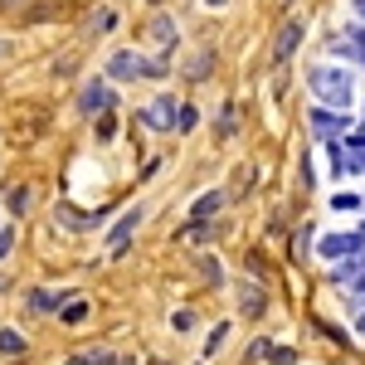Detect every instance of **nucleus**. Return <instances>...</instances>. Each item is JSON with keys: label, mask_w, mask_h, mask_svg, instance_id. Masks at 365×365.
<instances>
[{"label": "nucleus", "mask_w": 365, "mask_h": 365, "mask_svg": "<svg viewBox=\"0 0 365 365\" xmlns=\"http://www.w3.org/2000/svg\"><path fill=\"white\" fill-rule=\"evenodd\" d=\"M113 88H108V78H93V83H83V93H78V113L83 117H108L113 113Z\"/></svg>", "instance_id": "5"}, {"label": "nucleus", "mask_w": 365, "mask_h": 365, "mask_svg": "<svg viewBox=\"0 0 365 365\" xmlns=\"http://www.w3.org/2000/svg\"><path fill=\"white\" fill-rule=\"evenodd\" d=\"M351 137H361V141H365V122H361V132H351Z\"/></svg>", "instance_id": "34"}, {"label": "nucleus", "mask_w": 365, "mask_h": 365, "mask_svg": "<svg viewBox=\"0 0 365 365\" xmlns=\"http://www.w3.org/2000/svg\"><path fill=\"white\" fill-rule=\"evenodd\" d=\"M151 5H161V0H151Z\"/></svg>", "instance_id": "37"}, {"label": "nucleus", "mask_w": 365, "mask_h": 365, "mask_svg": "<svg viewBox=\"0 0 365 365\" xmlns=\"http://www.w3.org/2000/svg\"><path fill=\"white\" fill-rule=\"evenodd\" d=\"M0 5H15V0H0Z\"/></svg>", "instance_id": "35"}, {"label": "nucleus", "mask_w": 365, "mask_h": 365, "mask_svg": "<svg viewBox=\"0 0 365 365\" xmlns=\"http://www.w3.org/2000/svg\"><path fill=\"white\" fill-rule=\"evenodd\" d=\"M307 244H312V229L302 225V229H297V239H292V253H307Z\"/></svg>", "instance_id": "26"}, {"label": "nucleus", "mask_w": 365, "mask_h": 365, "mask_svg": "<svg viewBox=\"0 0 365 365\" xmlns=\"http://www.w3.org/2000/svg\"><path fill=\"white\" fill-rule=\"evenodd\" d=\"M297 44H302V20H287L278 29V44H273V63H287V58L297 54Z\"/></svg>", "instance_id": "8"}, {"label": "nucleus", "mask_w": 365, "mask_h": 365, "mask_svg": "<svg viewBox=\"0 0 365 365\" xmlns=\"http://www.w3.org/2000/svg\"><path fill=\"white\" fill-rule=\"evenodd\" d=\"M175 127H180V132H195V127H200V113H195V108H180Z\"/></svg>", "instance_id": "20"}, {"label": "nucleus", "mask_w": 365, "mask_h": 365, "mask_svg": "<svg viewBox=\"0 0 365 365\" xmlns=\"http://www.w3.org/2000/svg\"><path fill=\"white\" fill-rule=\"evenodd\" d=\"M225 210V190H205V195L190 205V220H215Z\"/></svg>", "instance_id": "11"}, {"label": "nucleus", "mask_w": 365, "mask_h": 365, "mask_svg": "<svg viewBox=\"0 0 365 365\" xmlns=\"http://www.w3.org/2000/svg\"><path fill=\"white\" fill-rule=\"evenodd\" d=\"M10 249H15V229H0V258H10Z\"/></svg>", "instance_id": "28"}, {"label": "nucleus", "mask_w": 365, "mask_h": 365, "mask_svg": "<svg viewBox=\"0 0 365 365\" xmlns=\"http://www.w3.org/2000/svg\"><path fill=\"white\" fill-rule=\"evenodd\" d=\"M113 25H117V15H113V10H98V15L88 20V34H108Z\"/></svg>", "instance_id": "17"}, {"label": "nucleus", "mask_w": 365, "mask_h": 365, "mask_svg": "<svg viewBox=\"0 0 365 365\" xmlns=\"http://www.w3.org/2000/svg\"><path fill=\"white\" fill-rule=\"evenodd\" d=\"M351 39H356V49L365 54V25H356V29H351Z\"/></svg>", "instance_id": "29"}, {"label": "nucleus", "mask_w": 365, "mask_h": 365, "mask_svg": "<svg viewBox=\"0 0 365 365\" xmlns=\"http://www.w3.org/2000/svg\"><path fill=\"white\" fill-rule=\"evenodd\" d=\"M356 331H361V336H365V312H361V317H356Z\"/></svg>", "instance_id": "32"}, {"label": "nucleus", "mask_w": 365, "mask_h": 365, "mask_svg": "<svg viewBox=\"0 0 365 365\" xmlns=\"http://www.w3.org/2000/svg\"><path fill=\"white\" fill-rule=\"evenodd\" d=\"M351 297H365V273H361L356 282H351Z\"/></svg>", "instance_id": "30"}, {"label": "nucleus", "mask_w": 365, "mask_h": 365, "mask_svg": "<svg viewBox=\"0 0 365 365\" xmlns=\"http://www.w3.org/2000/svg\"><path fill=\"white\" fill-rule=\"evenodd\" d=\"M151 39H156L161 49H170V44H175V25H170L166 15H161V20H151Z\"/></svg>", "instance_id": "14"}, {"label": "nucleus", "mask_w": 365, "mask_h": 365, "mask_svg": "<svg viewBox=\"0 0 365 365\" xmlns=\"http://www.w3.org/2000/svg\"><path fill=\"white\" fill-rule=\"evenodd\" d=\"M327 166H331V175H346V141H327Z\"/></svg>", "instance_id": "13"}, {"label": "nucleus", "mask_w": 365, "mask_h": 365, "mask_svg": "<svg viewBox=\"0 0 365 365\" xmlns=\"http://www.w3.org/2000/svg\"><path fill=\"white\" fill-rule=\"evenodd\" d=\"M5 54H10V39H5V34H0V58H5Z\"/></svg>", "instance_id": "31"}, {"label": "nucleus", "mask_w": 365, "mask_h": 365, "mask_svg": "<svg viewBox=\"0 0 365 365\" xmlns=\"http://www.w3.org/2000/svg\"><path fill=\"white\" fill-rule=\"evenodd\" d=\"M365 195H331V210H361Z\"/></svg>", "instance_id": "23"}, {"label": "nucleus", "mask_w": 365, "mask_h": 365, "mask_svg": "<svg viewBox=\"0 0 365 365\" xmlns=\"http://www.w3.org/2000/svg\"><path fill=\"white\" fill-rule=\"evenodd\" d=\"M141 215H146V210H141V205H137V210H127V215H122V220H117V225H113V234H108V249H113V253H122V249H127V244H132V234H137Z\"/></svg>", "instance_id": "7"}, {"label": "nucleus", "mask_w": 365, "mask_h": 365, "mask_svg": "<svg viewBox=\"0 0 365 365\" xmlns=\"http://www.w3.org/2000/svg\"><path fill=\"white\" fill-rule=\"evenodd\" d=\"M205 5H210V10H220V5H229V0H205Z\"/></svg>", "instance_id": "33"}, {"label": "nucleus", "mask_w": 365, "mask_h": 365, "mask_svg": "<svg viewBox=\"0 0 365 365\" xmlns=\"http://www.w3.org/2000/svg\"><path fill=\"white\" fill-rule=\"evenodd\" d=\"M170 327H175V331H190V327H195V312H175Z\"/></svg>", "instance_id": "25"}, {"label": "nucleus", "mask_w": 365, "mask_h": 365, "mask_svg": "<svg viewBox=\"0 0 365 365\" xmlns=\"http://www.w3.org/2000/svg\"><path fill=\"white\" fill-rule=\"evenodd\" d=\"M287 5H292V0H287Z\"/></svg>", "instance_id": "38"}, {"label": "nucleus", "mask_w": 365, "mask_h": 365, "mask_svg": "<svg viewBox=\"0 0 365 365\" xmlns=\"http://www.w3.org/2000/svg\"><path fill=\"white\" fill-rule=\"evenodd\" d=\"M307 127L322 141H336V137H346V132H351V117L336 113V108H322V103H317V108L307 113Z\"/></svg>", "instance_id": "4"}, {"label": "nucleus", "mask_w": 365, "mask_h": 365, "mask_svg": "<svg viewBox=\"0 0 365 365\" xmlns=\"http://www.w3.org/2000/svg\"><path fill=\"white\" fill-rule=\"evenodd\" d=\"M361 249H365V234H361V229H341V234H322V239H317V253H322L327 263L356 258Z\"/></svg>", "instance_id": "3"}, {"label": "nucleus", "mask_w": 365, "mask_h": 365, "mask_svg": "<svg viewBox=\"0 0 365 365\" xmlns=\"http://www.w3.org/2000/svg\"><path fill=\"white\" fill-rule=\"evenodd\" d=\"M83 317H88V302H78V297H73V302L63 307V322H68V327H78Z\"/></svg>", "instance_id": "19"}, {"label": "nucleus", "mask_w": 365, "mask_h": 365, "mask_svg": "<svg viewBox=\"0 0 365 365\" xmlns=\"http://www.w3.org/2000/svg\"><path fill=\"white\" fill-rule=\"evenodd\" d=\"M210 63H215V54H200V58H190V78H205V73H210Z\"/></svg>", "instance_id": "24"}, {"label": "nucleus", "mask_w": 365, "mask_h": 365, "mask_svg": "<svg viewBox=\"0 0 365 365\" xmlns=\"http://www.w3.org/2000/svg\"><path fill=\"white\" fill-rule=\"evenodd\" d=\"M361 234H365V220H361Z\"/></svg>", "instance_id": "36"}, {"label": "nucleus", "mask_w": 365, "mask_h": 365, "mask_svg": "<svg viewBox=\"0 0 365 365\" xmlns=\"http://www.w3.org/2000/svg\"><path fill=\"white\" fill-rule=\"evenodd\" d=\"M200 278L210 282V287H225V268H220V258H200Z\"/></svg>", "instance_id": "15"}, {"label": "nucleus", "mask_w": 365, "mask_h": 365, "mask_svg": "<svg viewBox=\"0 0 365 365\" xmlns=\"http://www.w3.org/2000/svg\"><path fill=\"white\" fill-rule=\"evenodd\" d=\"M361 273H365V249L356 253V258H341V263H331V282H336V287H351Z\"/></svg>", "instance_id": "10"}, {"label": "nucleus", "mask_w": 365, "mask_h": 365, "mask_svg": "<svg viewBox=\"0 0 365 365\" xmlns=\"http://www.w3.org/2000/svg\"><path fill=\"white\" fill-rule=\"evenodd\" d=\"M263 307H268V297H263L258 287H244V312H249V317H263Z\"/></svg>", "instance_id": "16"}, {"label": "nucleus", "mask_w": 365, "mask_h": 365, "mask_svg": "<svg viewBox=\"0 0 365 365\" xmlns=\"http://www.w3.org/2000/svg\"><path fill=\"white\" fill-rule=\"evenodd\" d=\"M175 117H180V108H175V93H161L146 113H141V122L151 127V132H175Z\"/></svg>", "instance_id": "6"}, {"label": "nucleus", "mask_w": 365, "mask_h": 365, "mask_svg": "<svg viewBox=\"0 0 365 365\" xmlns=\"http://www.w3.org/2000/svg\"><path fill=\"white\" fill-rule=\"evenodd\" d=\"M220 137H234V108L220 113Z\"/></svg>", "instance_id": "27"}, {"label": "nucleus", "mask_w": 365, "mask_h": 365, "mask_svg": "<svg viewBox=\"0 0 365 365\" xmlns=\"http://www.w3.org/2000/svg\"><path fill=\"white\" fill-rule=\"evenodd\" d=\"M5 205H10V215H25V210H29V190H25V185H15Z\"/></svg>", "instance_id": "18"}, {"label": "nucleus", "mask_w": 365, "mask_h": 365, "mask_svg": "<svg viewBox=\"0 0 365 365\" xmlns=\"http://www.w3.org/2000/svg\"><path fill=\"white\" fill-rule=\"evenodd\" d=\"M307 88L317 93L322 108H336V113L351 108V93H356V88H351V73H346V68H331V63H317L307 73Z\"/></svg>", "instance_id": "1"}, {"label": "nucleus", "mask_w": 365, "mask_h": 365, "mask_svg": "<svg viewBox=\"0 0 365 365\" xmlns=\"http://www.w3.org/2000/svg\"><path fill=\"white\" fill-rule=\"evenodd\" d=\"M25 351H29V341L20 336L15 327H0V356H10V361H15V356H25Z\"/></svg>", "instance_id": "12"}, {"label": "nucleus", "mask_w": 365, "mask_h": 365, "mask_svg": "<svg viewBox=\"0 0 365 365\" xmlns=\"http://www.w3.org/2000/svg\"><path fill=\"white\" fill-rule=\"evenodd\" d=\"M268 361H273V365H297V351H287V346H273V351H268Z\"/></svg>", "instance_id": "22"}, {"label": "nucleus", "mask_w": 365, "mask_h": 365, "mask_svg": "<svg viewBox=\"0 0 365 365\" xmlns=\"http://www.w3.org/2000/svg\"><path fill=\"white\" fill-rule=\"evenodd\" d=\"M170 63L166 58H146L137 54V49H117L113 58H108V78H117V83H137V78H166Z\"/></svg>", "instance_id": "2"}, {"label": "nucleus", "mask_w": 365, "mask_h": 365, "mask_svg": "<svg viewBox=\"0 0 365 365\" xmlns=\"http://www.w3.org/2000/svg\"><path fill=\"white\" fill-rule=\"evenodd\" d=\"M68 302H73L68 292H49V287H34V292H29V312H39V317H49V312L68 307Z\"/></svg>", "instance_id": "9"}, {"label": "nucleus", "mask_w": 365, "mask_h": 365, "mask_svg": "<svg viewBox=\"0 0 365 365\" xmlns=\"http://www.w3.org/2000/svg\"><path fill=\"white\" fill-rule=\"evenodd\" d=\"M225 341H229V327H215V331H210V341H205V356H215Z\"/></svg>", "instance_id": "21"}]
</instances>
